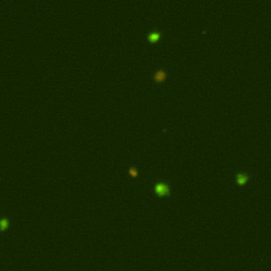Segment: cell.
<instances>
[{
	"instance_id": "obj_1",
	"label": "cell",
	"mask_w": 271,
	"mask_h": 271,
	"mask_svg": "<svg viewBox=\"0 0 271 271\" xmlns=\"http://www.w3.org/2000/svg\"><path fill=\"white\" fill-rule=\"evenodd\" d=\"M154 191L158 196L163 197V196H170V186L166 181H158L154 184Z\"/></svg>"
},
{
	"instance_id": "obj_2",
	"label": "cell",
	"mask_w": 271,
	"mask_h": 271,
	"mask_svg": "<svg viewBox=\"0 0 271 271\" xmlns=\"http://www.w3.org/2000/svg\"><path fill=\"white\" fill-rule=\"evenodd\" d=\"M168 76V72L164 68H159L153 73V80L155 83H163Z\"/></svg>"
},
{
	"instance_id": "obj_3",
	"label": "cell",
	"mask_w": 271,
	"mask_h": 271,
	"mask_svg": "<svg viewBox=\"0 0 271 271\" xmlns=\"http://www.w3.org/2000/svg\"><path fill=\"white\" fill-rule=\"evenodd\" d=\"M161 35H162V31H160L158 29H154V30H152V31H150L147 33L146 38H147V40L150 42L155 44V42H157L161 38Z\"/></svg>"
},
{
	"instance_id": "obj_4",
	"label": "cell",
	"mask_w": 271,
	"mask_h": 271,
	"mask_svg": "<svg viewBox=\"0 0 271 271\" xmlns=\"http://www.w3.org/2000/svg\"><path fill=\"white\" fill-rule=\"evenodd\" d=\"M250 177H251L250 174L245 173V172H239V173H237L236 176H235V180H236V183L238 184V185H243V184L249 180Z\"/></svg>"
},
{
	"instance_id": "obj_5",
	"label": "cell",
	"mask_w": 271,
	"mask_h": 271,
	"mask_svg": "<svg viewBox=\"0 0 271 271\" xmlns=\"http://www.w3.org/2000/svg\"><path fill=\"white\" fill-rule=\"evenodd\" d=\"M128 174L130 175V176H132V177H137V176L139 175V170H138L135 165H131V166H129L128 168Z\"/></svg>"
},
{
	"instance_id": "obj_6",
	"label": "cell",
	"mask_w": 271,
	"mask_h": 271,
	"mask_svg": "<svg viewBox=\"0 0 271 271\" xmlns=\"http://www.w3.org/2000/svg\"><path fill=\"white\" fill-rule=\"evenodd\" d=\"M0 226H1V228H2V229H4V228L7 226V221L5 220V219L1 220V221H0Z\"/></svg>"
}]
</instances>
